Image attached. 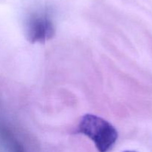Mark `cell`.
<instances>
[{
  "mask_svg": "<svg viewBox=\"0 0 152 152\" xmlns=\"http://www.w3.org/2000/svg\"><path fill=\"white\" fill-rule=\"evenodd\" d=\"M78 132L90 138L99 152L110 151L118 138V132L111 123L93 114L83 117Z\"/></svg>",
  "mask_w": 152,
  "mask_h": 152,
  "instance_id": "1",
  "label": "cell"
},
{
  "mask_svg": "<svg viewBox=\"0 0 152 152\" xmlns=\"http://www.w3.org/2000/svg\"><path fill=\"white\" fill-rule=\"evenodd\" d=\"M124 152H136V151H126Z\"/></svg>",
  "mask_w": 152,
  "mask_h": 152,
  "instance_id": "3",
  "label": "cell"
},
{
  "mask_svg": "<svg viewBox=\"0 0 152 152\" xmlns=\"http://www.w3.org/2000/svg\"><path fill=\"white\" fill-rule=\"evenodd\" d=\"M54 34V25L47 15L36 13L29 18L26 26V37L29 42H45L50 39Z\"/></svg>",
  "mask_w": 152,
  "mask_h": 152,
  "instance_id": "2",
  "label": "cell"
}]
</instances>
